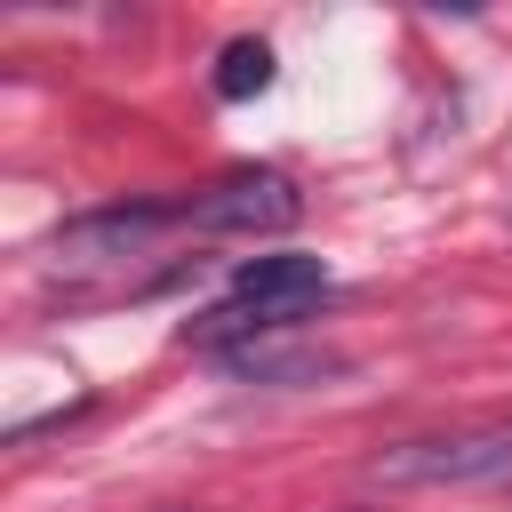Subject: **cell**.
<instances>
[{
	"instance_id": "6da1fadb",
	"label": "cell",
	"mask_w": 512,
	"mask_h": 512,
	"mask_svg": "<svg viewBox=\"0 0 512 512\" xmlns=\"http://www.w3.org/2000/svg\"><path fill=\"white\" fill-rule=\"evenodd\" d=\"M376 488H488L512 480V424H472L440 440H400L368 464Z\"/></svg>"
},
{
	"instance_id": "7a4b0ae2",
	"label": "cell",
	"mask_w": 512,
	"mask_h": 512,
	"mask_svg": "<svg viewBox=\"0 0 512 512\" xmlns=\"http://www.w3.org/2000/svg\"><path fill=\"white\" fill-rule=\"evenodd\" d=\"M296 216H304V200H296V184L280 168H232L224 184H208L192 200L200 232H288Z\"/></svg>"
},
{
	"instance_id": "3957f363",
	"label": "cell",
	"mask_w": 512,
	"mask_h": 512,
	"mask_svg": "<svg viewBox=\"0 0 512 512\" xmlns=\"http://www.w3.org/2000/svg\"><path fill=\"white\" fill-rule=\"evenodd\" d=\"M232 296L256 304V312H272L280 328H296V320L328 296V264H320V256H256V264H240Z\"/></svg>"
},
{
	"instance_id": "277c9868",
	"label": "cell",
	"mask_w": 512,
	"mask_h": 512,
	"mask_svg": "<svg viewBox=\"0 0 512 512\" xmlns=\"http://www.w3.org/2000/svg\"><path fill=\"white\" fill-rule=\"evenodd\" d=\"M168 224V208H104V216H80L56 232V256L72 264H104V256H136L152 232Z\"/></svg>"
},
{
	"instance_id": "5b68a950",
	"label": "cell",
	"mask_w": 512,
	"mask_h": 512,
	"mask_svg": "<svg viewBox=\"0 0 512 512\" xmlns=\"http://www.w3.org/2000/svg\"><path fill=\"white\" fill-rule=\"evenodd\" d=\"M232 368H240V376H256V384H320V376L336 368V352H280V344H240V352H232Z\"/></svg>"
},
{
	"instance_id": "8992f818",
	"label": "cell",
	"mask_w": 512,
	"mask_h": 512,
	"mask_svg": "<svg viewBox=\"0 0 512 512\" xmlns=\"http://www.w3.org/2000/svg\"><path fill=\"white\" fill-rule=\"evenodd\" d=\"M272 88V48L264 40H232L224 56H216V96L224 104H248V96H264Z\"/></svg>"
},
{
	"instance_id": "52a82bcc",
	"label": "cell",
	"mask_w": 512,
	"mask_h": 512,
	"mask_svg": "<svg viewBox=\"0 0 512 512\" xmlns=\"http://www.w3.org/2000/svg\"><path fill=\"white\" fill-rule=\"evenodd\" d=\"M168 512H192V504H168Z\"/></svg>"
}]
</instances>
